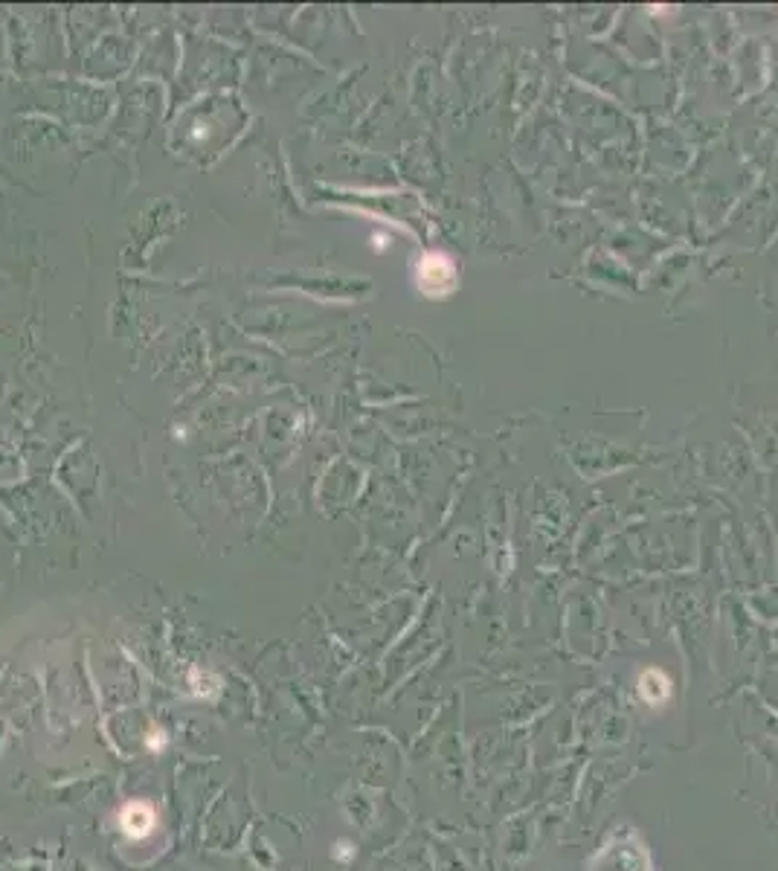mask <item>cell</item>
I'll return each instance as SVG.
<instances>
[{
	"label": "cell",
	"mask_w": 778,
	"mask_h": 871,
	"mask_svg": "<svg viewBox=\"0 0 778 871\" xmlns=\"http://www.w3.org/2000/svg\"><path fill=\"white\" fill-rule=\"evenodd\" d=\"M593 871H651V857L639 837L619 834L601 848Z\"/></svg>",
	"instance_id": "cell-1"
},
{
	"label": "cell",
	"mask_w": 778,
	"mask_h": 871,
	"mask_svg": "<svg viewBox=\"0 0 778 871\" xmlns=\"http://www.w3.org/2000/svg\"><path fill=\"white\" fill-rule=\"evenodd\" d=\"M416 285L427 297H448L456 288V265L445 253H424L416 268Z\"/></svg>",
	"instance_id": "cell-2"
},
{
	"label": "cell",
	"mask_w": 778,
	"mask_h": 871,
	"mask_svg": "<svg viewBox=\"0 0 778 871\" xmlns=\"http://www.w3.org/2000/svg\"><path fill=\"white\" fill-rule=\"evenodd\" d=\"M157 825V813L149 802H128L120 811V828L131 840H146Z\"/></svg>",
	"instance_id": "cell-3"
},
{
	"label": "cell",
	"mask_w": 778,
	"mask_h": 871,
	"mask_svg": "<svg viewBox=\"0 0 778 871\" xmlns=\"http://www.w3.org/2000/svg\"><path fill=\"white\" fill-rule=\"evenodd\" d=\"M639 694L645 703L651 706H659L671 697V680L659 671V668H648L642 677H639Z\"/></svg>",
	"instance_id": "cell-4"
}]
</instances>
